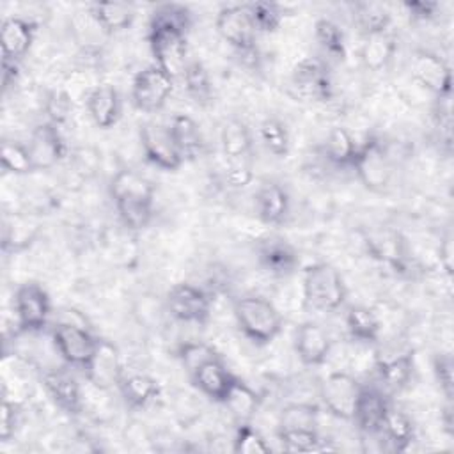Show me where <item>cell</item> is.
Returning <instances> with one entry per match:
<instances>
[{"mask_svg": "<svg viewBox=\"0 0 454 454\" xmlns=\"http://www.w3.org/2000/svg\"><path fill=\"white\" fill-rule=\"evenodd\" d=\"M192 12L183 4H161L149 18L147 43L154 64L174 80H181L188 59V30Z\"/></svg>", "mask_w": 454, "mask_h": 454, "instance_id": "6da1fadb", "label": "cell"}, {"mask_svg": "<svg viewBox=\"0 0 454 454\" xmlns=\"http://www.w3.org/2000/svg\"><path fill=\"white\" fill-rule=\"evenodd\" d=\"M232 312L239 332L255 346H268L282 332L284 317L275 303L264 296H241L234 301Z\"/></svg>", "mask_w": 454, "mask_h": 454, "instance_id": "7a4b0ae2", "label": "cell"}, {"mask_svg": "<svg viewBox=\"0 0 454 454\" xmlns=\"http://www.w3.org/2000/svg\"><path fill=\"white\" fill-rule=\"evenodd\" d=\"M301 294L309 309L335 312L346 303L348 286L333 264L319 261L303 268Z\"/></svg>", "mask_w": 454, "mask_h": 454, "instance_id": "3957f363", "label": "cell"}, {"mask_svg": "<svg viewBox=\"0 0 454 454\" xmlns=\"http://www.w3.org/2000/svg\"><path fill=\"white\" fill-rule=\"evenodd\" d=\"M351 168L365 190L372 193H383L392 181V165L380 142V138L367 135L358 140L356 154Z\"/></svg>", "mask_w": 454, "mask_h": 454, "instance_id": "277c9868", "label": "cell"}, {"mask_svg": "<svg viewBox=\"0 0 454 454\" xmlns=\"http://www.w3.org/2000/svg\"><path fill=\"white\" fill-rule=\"evenodd\" d=\"M291 94L307 103H323L332 99L333 83L326 62L319 57L298 60L289 76Z\"/></svg>", "mask_w": 454, "mask_h": 454, "instance_id": "5b68a950", "label": "cell"}, {"mask_svg": "<svg viewBox=\"0 0 454 454\" xmlns=\"http://www.w3.org/2000/svg\"><path fill=\"white\" fill-rule=\"evenodd\" d=\"M215 28L218 35L245 60L257 62V32L254 28V23L245 4L222 7L216 14Z\"/></svg>", "mask_w": 454, "mask_h": 454, "instance_id": "8992f818", "label": "cell"}, {"mask_svg": "<svg viewBox=\"0 0 454 454\" xmlns=\"http://www.w3.org/2000/svg\"><path fill=\"white\" fill-rule=\"evenodd\" d=\"M51 340L60 358L67 365L78 367L82 371H85L90 365L101 342V339H98L87 328L69 321L57 323L53 326Z\"/></svg>", "mask_w": 454, "mask_h": 454, "instance_id": "52a82bcc", "label": "cell"}, {"mask_svg": "<svg viewBox=\"0 0 454 454\" xmlns=\"http://www.w3.org/2000/svg\"><path fill=\"white\" fill-rule=\"evenodd\" d=\"M14 316L20 330L41 332L51 316V298L39 282H23L16 287L12 296Z\"/></svg>", "mask_w": 454, "mask_h": 454, "instance_id": "ba28073f", "label": "cell"}, {"mask_svg": "<svg viewBox=\"0 0 454 454\" xmlns=\"http://www.w3.org/2000/svg\"><path fill=\"white\" fill-rule=\"evenodd\" d=\"M174 82L176 80L156 64L140 69L131 82L133 106L145 114L160 112L174 92Z\"/></svg>", "mask_w": 454, "mask_h": 454, "instance_id": "9c48e42d", "label": "cell"}, {"mask_svg": "<svg viewBox=\"0 0 454 454\" xmlns=\"http://www.w3.org/2000/svg\"><path fill=\"white\" fill-rule=\"evenodd\" d=\"M138 140L144 158L156 168L165 172H176L183 167L184 158L181 156L168 126L147 121L140 124Z\"/></svg>", "mask_w": 454, "mask_h": 454, "instance_id": "30bf717a", "label": "cell"}, {"mask_svg": "<svg viewBox=\"0 0 454 454\" xmlns=\"http://www.w3.org/2000/svg\"><path fill=\"white\" fill-rule=\"evenodd\" d=\"M362 383L346 371L326 374L319 383V397L330 415L340 420H351Z\"/></svg>", "mask_w": 454, "mask_h": 454, "instance_id": "8fae6325", "label": "cell"}, {"mask_svg": "<svg viewBox=\"0 0 454 454\" xmlns=\"http://www.w3.org/2000/svg\"><path fill=\"white\" fill-rule=\"evenodd\" d=\"M165 305L170 316L181 323L206 325L211 317L213 300L202 287L190 282H179L167 291Z\"/></svg>", "mask_w": 454, "mask_h": 454, "instance_id": "7c38bea8", "label": "cell"}, {"mask_svg": "<svg viewBox=\"0 0 454 454\" xmlns=\"http://www.w3.org/2000/svg\"><path fill=\"white\" fill-rule=\"evenodd\" d=\"M411 76L436 99L450 98L452 71L438 53L431 50H417L411 60Z\"/></svg>", "mask_w": 454, "mask_h": 454, "instance_id": "4fadbf2b", "label": "cell"}, {"mask_svg": "<svg viewBox=\"0 0 454 454\" xmlns=\"http://www.w3.org/2000/svg\"><path fill=\"white\" fill-rule=\"evenodd\" d=\"M28 151L37 170H50L60 163L67 154V145L62 137L60 126L44 121L39 122L28 138Z\"/></svg>", "mask_w": 454, "mask_h": 454, "instance_id": "5bb4252c", "label": "cell"}, {"mask_svg": "<svg viewBox=\"0 0 454 454\" xmlns=\"http://www.w3.org/2000/svg\"><path fill=\"white\" fill-rule=\"evenodd\" d=\"M259 266L273 277H289L300 268L296 247L282 236H268L255 248Z\"/></svg>", "mask_w": 454, "mask_h": 454, "instance_id": "9a60e30c", "label": "cell"}, {"mask_svg": "<svg viewBox=\"0 0 454 454\" xmlns=\"http://www.w3.org/2000/svg\"><path fill=\"white\" fill-rule=\"evenodd\" d=\"M37 35V23L21 16H9L0 27L2 60L20 64L30 51Z\"/></svg>", "mask_w": 454, "mask_h": 454, "instance_id": "2e32d148", "label": "cell"}, {"mask_svg": "<svg viewBox=\"0 0 454 454\" xmlns=\"http://www.w3.org/2000/svg\"><path fill=\"white\" fill-rule=\"evenodd\" d=\"M50 399L67 415H78L83 410V395L78 380L66 369H48L41 376Z\"/></svg>", "mask_w": 454, "mask_h": 454, "instance_id": "e0dca14e", "label": "cell"}, {"mask_svg": "<svg viewBox=\"0 0 454 454\" xmlns=\"http://www.w3.org/2000/svg\"><path fill=\"white\" fill-rule=\"evenodd\" d=\"M293 344L300 362L309 367H317L326 364L332 353L330 335L321 325L314 321H305L296 328Z\"/></svg>", "mask_w": 454, "mask_h": 454, "instance_id": "ac0fdd59", "label": "cell"}, {"mask_svg": "<svg viewBox=\"0 0 454 454\" xmlns=\"http://www.w3.org/2000/svg\"><path fill=\"white\" fill-rule=\"evenodd\" d=\"M254 209L257 218L266 225H280L291 211V197L277 181H264L254 193Z\"/></svg>", "mask_w": 454, "mask_h": 454, "instance_id": "d6986e66", "label": "cell"}, {"mask_svg": "<svg viewBox=\"0 0 454 454\" xmlns=\"http://www.w3.org/2000/svg\"><path fill=\"white\" fill-rule=\"evenodd\" d=\"M193 385L202 392L206 397H209L215 403L223 404L227 399L232 385L239 376H236L222 360V356L213 358L200 365L192 376Z\"/></svg>", "mask_w": 454, "mask_h": 454, "instance_id": "ffe728a7", "label": "cell"}, {"mask_svg": "<svg viewBox=\"0 0 454 454\" xmlns=\"http://www.w3.org/2000/svg\"><path fill=\"white\" fill-rule=\"evenodd\" d=\"M388 410H390V403L387 395L376 387L364 385L351 420L362 433L380 434Z\"/></svg>", "mask_w": 454, "mask_h": 454, "instance_id": "44dd1931", "label": "cell"}, {"mask_svg": "<svg viewBox=\"0 0 454 454\" xmlns=\"http://www.w3.org/2000/svg\"><path fill=\"white\" fill-rule=\"evenodd\" d=\"M85 108L92 122L99 129L114 128L122 114V99L119 90L110 83H98L85 99Z\"/></svg>", "mask_w": 454, "mask_h": 454, "instance_id": "7402d4cb", "label": "cell"}, {"mask_svg": "<svg viewBox=\"0 0 454 454\" xmlns=\"http://www.w3.org/2000/svg\"><path fill=\"white\" fill-rule=\"evenodd\" d=\"M108 193L114 204L128 200H154V184L145 176L131 168H122L112 176Z\"/></svg>", "mask_w": 454, "mask_h": 454, "instance_id": "603a6c76", "label": "cell"}, {"mask_svg": "<svg viewBox=\"0 0 454 454\" xmlns=\"http://www.w3.org/2000/svg\"><path fill=\"white\" fill-rule=\"evenodd\" d=\"M41 222L28 215H12L4 220L2 250L5 254H18L27 250L41 234Z\"/></svg>", "mask_w": 454, "mask_h": 454, "instance_id": "cb8c5ba5", "label": "cell"}, {"mask_svg": "<svg viewBox=\"0 0 454 454\" xmlns=\"http://www.w3.org/2000/svg\"><path fill=\"white\" fill-rule=\"evenodd\" d=\"M83 372L98 388L106 390L110 387H117L119 380L122 378V371L115 346L108 340H101L90 365Z\"/></svg>", "mask_w": 454, "mask_h": 454, "instance_id": "d4e9b609", "label": "cell"}, {"mask_svg": "<svg viewBox=\"0 0 454 454\" xmlns=\"http://www.w3.org/2000/svg\"><path fill=\"white\" fill-rule=\"evenodd\" d=\"M117 388L124 403L133 410L147 408L161 394L160 381L145 372L122 374V378L117 383Z\"/></svg>", "mask_w": 454, "mask_h": 454, "instance_id": "484cf974", "label": "cell"}, {"mask_svg": "<svg viewBox=\"0 0 454 454\" xmlns=\"http://www.w3.org/2000/svg\"><path fill=\"white\" fill-rule=\"evenodd\" d=\"M395 50L397 39L390 30L364 35V43L360 48V62L371 73L383 71L392 62Z\"/></svg>", "mask_w": 454, "mask_h": 454, "instance_id": "4316f807", "label": "cell"}, {"mask_svg": "<svg viewBox=\"0 0 454 454\" xmlns=\"http://www.w3.org/2000/svg\"><path fill=\"white\" fill-rule=\"evenodd\" d=\"M168 129L184 161L195 160L204 153V133L200 129V124L193 117L186 114H176L168 124Z\"/></svg>", "mask_w": 454, "mask_h": 454, "instance_id": "83f0119b", "label": "cell"}, {"mask_svg": "<svg viewBox=\"0 0 454 454\" xmlns=\"http://www.w3.org/2000/svg\"><path fill=\"white\" fill-rule=\"evenodd\" d=\"M380 381L390 390H403L408 387L415 371V353L413 349L392 355L387 358H378L374 364Z\"/></svg>", "mask_w": 454, "mask_h": 454, "instance_id": "f1b7e54d", "label": "cell"}, {"mask_svg": "<svg viewBox=\"0 0 454 454\" xmlns=\"http://www.w3.org/2000/svg\"><path fill=\"white\" fill-rule=\"evenodd\" d=\"M87 11L106 35L122 32L135 21V9L126 2H94Z\"/></svg>", "mask_w": 454, "mask_h": 454, "instance_id": "f546056e", "label": "cell"}, {"mask_svg": "<svg viewBox=\"0 0 454 454\" xmlns=\"http://www.w3.org/2000/svg\"><path fill=\"white\" fill-rule=\"evenodd\" d=\"M349 337L360 344H374L380 340L381 321L376 312L365 305H351L344 314Z\"/></svg>", "mask_w": 454, "mask_h": 454, "instance_id": "4dcf8cb0", "label": "cell"}, {"mask_svg": "<svg viewBox=\"0 0 454 454\" xmlns=\"http://www.w3.org/2000/svg\"><path fill=\"white\" fill-rule=\"evenodd\" d=\"M254 145L252 131L241 119H227L220 128V147L225 160L250 156Z\"/></svg>", "mask_w": 454, "mask_h": 454, "instance_id": "1f68e13d", "label": "cell"}, {"mask_svg": "<svg viewBox=\"0 0 454 454\" xmlns=\"http://www.w3.org/2000/svg\"><path fill=\"white\" fill-rule=\"evenodd\" d=\"M358 147V138L344 126H333L325 140L323 153L335 167H351Z\"/></svg>", "mask_w": 454, "mask_h": 454, "instance_id": "d6a6232c", "label": "cell"}, {"mask_svg": "<svg viewBox=\"0 0 454 454\" xmlns=\"http://www.w3.org/2000/svg\"><path fill=\"white\" fill-rule=\"evenodd\" d=\"M181 82L184 85L188 98L193 103H197L199 106H207L213 103V98H215L213 82H211L209 71L202 62L190 60L181 76Z\"/></svg>", "mask_w": 454, "mask_h": 454, "instance_id": "836d02e7", "label": "cell"}, {"mask_svg": "<svg viewBox=\"0 0 454 454\" xmlns=\"http://www.w3.org/2000/svg\"><path fill=\"white\" fill-rule=\"evenodd\" d=\"M383 436L388 440L394 450L404 452L410 449V445L415 440V424L411 417L401 410H394L390 406L383 427H381Z\"/></svg>", "mask_w": 454, "mask_h": 454, "instance_id": "e575fe53", "label": "cell"}, {"mask_svg": "<svg viewBox=\"0 0 454 454\" xmlns=\"http://www.w3.org/2000/svg\"><path fill=\"white\" fill-rule=\"evenodd\" d=\"M223 404L231 411V415L238 420V424L250 422L252 417L259 410L261 397L248 383H245L241 378H238L236 383L232 385L227 399L223 401Z\"/></svg>", "mask_w": 454, "mask_h": 454, "instance_id": "d590c367", "label": "cell"}, {"mask_svg": "<svg viewBox=\"0 0 454 454\" xmlns=\"http://www.w3.org/2000/svg\"><path fill=\"white\" fill-rule=\"evenodd\" d=\"M259 140L275 158H286L291 151V135L287 124L275 115H268L261 121Z\"/></svg>", "mask_w": 454, "mask_h": 454, "instance_id": "8d00e7d4", "label": "cell"}, {"mask_svg": "<svg viewBox=\"0 0 454 454\" xmlns=\"http://www.w3.org/2000/svg\"><path fill=\"white\" fill-rule=\"evenodd\" d=\"M0 165L12 176H28L35 172L28 145L18 140H4L0 145Z\"/></svg>", "mask_w": 454, "mask_h": 454, "instance_id": "74e56055", "label": "cell"}, {"mask_svg": "<svg viewBox=\"0 0 454 454\" xmlns=\"http://www.w3.org/2000/svg\"><path fill=\"white\" fill-rule=\"evenodd\" d=\"M314 37L319 44V48L337 59L342 60L346 57V37L342 28L330 18H319L314 23Z\"/></svg>", "mask_w": 454, "mask_h": 454, "instance_id": "f35d334b", "label": "cell"}, {"mask_svg": "<svg viewBox=\"0 0 454 454\" xmlns=\"http://www.w3.org/2000/svg\"><path fill=\"white\" fill-rule=\"evenodd\" d=\"M317 406L310 403H291L280 410V429H317Z\"/></svg>", "mask_w": 454, "mask_h": 454, "instance_id": "ab89813d", "label": "cell"}, {"mask_svg": "<svg viewBox=\"0 0 454 454\" xmlns=\"http://www.w3.org/2000/svg\"><path fill=\"white\" fill-rule=\"evenodd\" d=\"M119 220L129 231H144L154 216V200H128L115 204Z\"/></svg>", "mask_w": 454, "mask_h": 454, "instance_id": "60d3db41", "label": "cell"}, {"mask_svg": "<svg viewBox=\"0 0 454 454\" xmlns=\"http://www.w3.org/2000/svg\"><path fill=\"white\" fill-rule=\"evenodd\" d=\"M277 438L287 452H317L325 450L317 429H277Z\"/></svg>", "mask_w": 454, "mask_h": 454, "instance_id": "b9f144b4", "label": "cell"}, {"mask_svg": "<svg viewBox=\"0 0 454 454\" xmlns=\"http://www.w3.org/2000/svg\"><path fill=\"white\" fill-rule=\"evenodd\" d=\"M355 21L364 35L388 30L390 27V12L381 4L362 2L355 7Z\"/></svg>", "mask_w": 454, "mask_h": 454, "instance_id": "7bdbcfd3", "label": "cell"}, {"mask_svg": "<svg viewBox=\"0 0 454 454\" xmlns=\"http://www.w3.org/2000/svg\"><path fill=\"white\" fill-rule=\"evenodd\" d=\"M250 20L254 23L255 32H262V34H271L277 32L278 27L282 25L284 20V12L280 9L278 4L273 2H250L245 4Z\"/></svg>", "mask_w": 454, "mask_h": 454, "instance_id": "ee69618b", "label": "cell"}, {"mask_svg": "<svg viewBox=\"0 0 454 454\" xmlns=\"http://www.w3.org/2000/svg\"><path fill=\"white\" fill-rule=\"evenodd\" d=\"M218 356L220 355L216 353V349L211 344L200 342V340H188V342L179 344V348H177V358H179L181 365L184 367V371L188 372V376H192L206 362L218 358Z\"/></svg>", "mask_w": 454, "mask_h": 454, "instance_id": "f6af8a7d", "label": "cell"}, {"mask_svg": "<svg viewBox=\"0 0 454 454\" xmlns=\"http://www.w3.org/2000/svg\"><path fill=\"white\" fill-rule=\"evenodd\" d=\"M271 450L266 438L250 422H239L232 440V452L236 454H268Z\"/></svg>", "mask_w": 454, "mask_h": 454, "instance_id": "bcb514c9", "label": "cell"}, {"mask_svg": "<svg viewBox=\"0 0 454 454\" xmlns=\"http://www.w3.org/2000/svg\"><path fill=\"white\" fill-rule=\"evenodd\" d=\"M223 181L229 188H234V190H241L248 186L254 181V167H252L250 156L225 160Z\"/></svg>", "mask_w": 454, "mask_h": 454, "instance_id": "7dc6e473", "label": "cell"}, {"mask_svg": "<svg viewBox=\"0 0 454 454\" xmlns=\"http://www.w3.org/2000/svg\"><path fill=\"white\" fill-rule=\"evenodd\" d=\"M433 374L447 401H452L454 395V360L450 353H436L433 356Z\"/></svg>", "mask_w": 454, "mask_h": 454, "instance_id": "c3c4849f", "label": "cell"}, {"mask_svg": "<svg viewBox=\"0 0 454 454\" xmlns=\"http://www.w3.org/2000/svg\"><path fill=\"white\" fill-rule=\"evenodd\" d=\"M21 417V406L18 401H11L9 395H2V408H0V442L12 440Z\"/></svg>", "mask_w": 454, "mask_h": 454, "instance_id": "681fc988", "label": "cell"}, {"mask_svg": "<svg viewBox=\"0 0 454 454\" xmlns=\"http://www.w3.org/2000/svg\"><path fill=\"white\" fill-rule=\"evenodd\" d=\"M73 105H74L73 99L66 94L64 89L50 92L48 98H46V103H44V108H46V114H48V121L57 124V126L64 124L67 115L71 114Z\"/></svg>", "mask_w": 454, "mask_h": 454, "instance_id": "f907efd6", "label": "cell"}, {"mask_svg": "<svg viewBox=\"0 0 454 454\" xmlns=\"http://www.w3.org/2000/svg\"><path fill=\"white\" fill-rule=\"evenodd\" d=\"M403 7L413 21H429L440 12V4L434 0H406Z\"/></svg>", "mask_w": 454, "mask_h": 454, "instance_id": "816d5d0a", "label": "cell"}, {"mask_svg": "<svg viewBox=\"0 0 454 454\" xmlns=\"http://www.w3.org/2000/svg\"><path fill=\"white\" fill-rule=\"evenodd\" d=\"M454 248H452V234L447 232L442 241H440V264L445 270V273L450 277L452 275V255Z\"/></svg>", "mask_w": 454, "mask_h": 454, "instance_id": "f5cc1de1", "label": "cell"}, {"mask_svg": "<svg viewBox=\"0 0 454 454\" xmlns=\"http://www.w3.org/2000/svg\"><path fill=\"white\" fill-rule=\"evenodd\" d=\"M18 69H20V64L2 60V85H4V89H9L11 85H14V82L20 74Z\"/></svg>", "mask_w": 454, "mask_h": 454, "instance_id": "db71d44e", "label": "cell"}]
</instances>
